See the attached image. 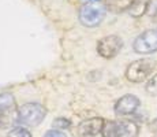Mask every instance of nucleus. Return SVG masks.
Returning a JSON list of instances; mask_svg holds the SVG:
<instances>
[{"mask_svg":"<svg viewBox=\"0 0 157 137\" xmlns=\"http://www.w3.org/2000/svg\"><path fill=\"white\" fill-rule=\"evenodd\" d=\"M155 69L156 60L150 59V58H141V59H137L130 63L126 69L124 75L130 82L140 84V82L146 81L153 74Z\"/></svg>","mask_w":157,"mask_h":137,"instance_id":"nucleus-1","label":"nucleus"},{"mask_svg":"<svg viewBox=\"0 0 157 137\" xmlns=\"http://www.w3.org/2000/svg\"><path fill=\"white\" fill-rule=\"evenodd\" d=\"M138 135L140 126L128 119L107 121L101 132L102 137H138Z\"/></svg>","mask_w":157,"mask_h":137,"instance_id":"nucleus-2","label":"nucleus"},{"mask_svg":"<svg viewBox=\"0 0 157 137\" xmlns=\"http://www.w3.org/2000/svg\"><path fill=\"white\" fill-rule=\"evenodd\" d=\"M47 117V108L40 103H25L18 107V122L25 126H38Z\"/></svg>","mask_w":157,"mask_h":137,"instance_id":"nucleus-3","label":"nucleus"},{"mask_svg":"<svg viewBox=\"0 0 157 137\" xmlns=\"http://www.w3.org/2000/svg\"><path fill=\"white\" fill-rule=\"evenodd\" d=\"M14 122H18V107L15 97L8 92L0 93V127L11 126Z\"/></svg>","mask_w":157,"mask_h":137,"instance_id":"nucleus-4","label":"nucleus"},{"mask_svg":"<svg viewBox=\"0 0 157 137\" xmlns=\"http://www.w3.org/2000/svg\"><path fill=\"white\" fill-rule=\"evenodd\" d=\"M107 8L100 4H83L78 11V19L86 27H96L102 22Z\"/></svg>","mask_w":157,"mask_h":137,"instance_id":"nucleus-5","label":"nucleus"},{"mask_svg":"<svg viewBox=\"0 0 157 137\" xmlns=\"http://www.w3.org/2000/svg\"><path fill=\"white\" fill-rule=\"evenodd\" d=\"M132 50L137 54L149 55L157 52V29H149L135 37Z\"/></svg>","mask_w":157,"mask_h":137,"instance_id":"nucleus-6","label":"nucleus"},{"mask_svg":"<svg viewBox=\"0 0 157 137\" xmlns=\"http://www.w3.org/2000/svg\"><path fill=\"white\" fill-rule=\"evenodd\" d=\"M123 48V40L117 34L104 36L97 41V54L104 59H112Z\"/></svg>","mask_w":157,"mask_h":137,"instance_id":"nucleus-7","label":"nucleus"},{"mask_svg":"<svg viewBox=\"0 0 157 137\" xmlns=\"http://www.w3.org/2000/svg\"><path fill=\"white\" fill-rule=\"evenodd\" d=\"M141 106V100L138 99V96L132 95V93H127V95H123L120 99H117V102L115 103L113 110L115 114L119 115V117H127L131 115L140 108Z\"/></svg>","mask_w":157,"mask_h":137,"instance_id":"nucleus-8","label":"nucleus"},{"mask_svg":"<svg viewBox=\"0 0 157 137\" xmlns=\"http://www.w3.org/2000/svg\"><path fill=\"white\" fill-rule=\"evenodd\" d=\"M105 121L100 117H93L89 119L82 121L78 125V135L81 137H94L97 135H101L102 129H104Z\"/></svg>","mask_w":157,"mask_h":137,"instance_id":"nucleus-9","label":"nucleus"},{"mask_svg":"<svg viewBox=\"0 0 157 137\" xmlns=\"http://www.w3.org/2000/svg\"><path fill=\"white\" fill-rule=\"evenodd\" d=\"M132 0H107L105 2V8L111 13L119 14L123 11H128V8L131 7Z\"/></svg>","mask_w":157,"mask_h":137,"instance_id":"nucleus-10","label":"nucleus"},{"mask_svg":"<svg viewBox=\"0 0 157 137\" xmlns=\"http://www.w3.org/2000/svg\"><path fill=\"white\" fill-rule=\"evenodd\" d=\"M150 0H132L131 7L128 8V14L132 18H141L147 13V6Z\"/></svg>","mask_w":157,"mask_h":137,"instance_id":"nucleus-11","label":"nucleus"},{"mask_svg":"<svg viewBox=\"0 0 157 137\" xmlns=\"http://www.w3.org/2000/svg\"><path fill=\"white\" fill-rule=\"evenodd\" d=\"M7 137H33V136L25 126H15L11 130H8Z\"/></svg>","mask_w":157,"mask_h":137,"instance_id":"nucleus-12","label":"nucleus"},{"mask_svg":"<svg viewBox=\"0 0 157 137\" xmlns=\"http://www.w3.org/2000/svg\"><path fill=\"white\" fill-rule=\"evenodd\" d=\"M146 92L152 96H157V74H155L146 84Z\"/></svg>","mask_w":157,"mask_h":137,"instance_id":"nucleus-13","label":"nucleus"},{"mask_svg":"<svg viewBox=\"0 0 157 137\" xmlns=\"http://www.w3.org/2000/svg\"><path fill=\"white\" fill-rule=\"evenodd\" d=\"M71 122L67 119V118H56L55 122H53V126L56 127L57 130H64L67 127H70Z\"/></svg>","mask_w":157,"mask_h":137,"instance_id":"nucleus-14","label":"nucleus"},{"mask_svg":"<svg viewBox=\"0 0 157 137\" xmlns=\"http://www.w3.org/2000/svg\"><path fill=\"white\" fill-rule=\"evenodd\" d=\"M44 137H67V135H66V133L63 132V130L51 129V130H48V132L45 133Z\"/></svg>","mask_w":157,"mask_h":137,"instance_id":"nucleus-15","label":"nucleus"},{"mask_svg":"<svg viewBox=\"0 0 157 137\" xmlns=\"http://www.w3.org/2000/svg\"><path fill=\"white\" fill-rule=\"evenodd\" d=\"M150 17H155L157 15V0H150L149 6H147V13Z\"/></svg>","mask_w":157,"mask_h":137,"instance_id":"nucleus-16","label":"nucleus"},{"mask_svg":"<svg viewBox=\"0 0 157 137\" xmlns=\"http://www.w3.org/2000/svg\"><path fill=\"white\" fill-rule=\"evenodd\" d=\"M85 4H98L101 0H82Z\"/></svg>","mask_w":157,"mask_h":137,"instance_id":"nucleus-17","label":"nucleus"}]
</instances>
